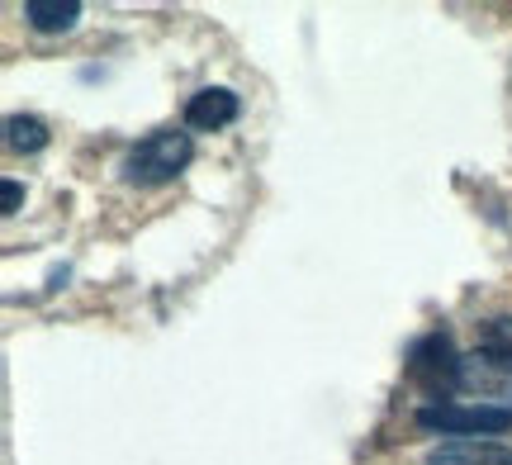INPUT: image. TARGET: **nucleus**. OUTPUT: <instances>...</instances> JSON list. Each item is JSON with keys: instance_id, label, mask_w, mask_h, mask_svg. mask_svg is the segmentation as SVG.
<instances>
[{"instance_id": "nucleus-9", "label": "nucleus", "mask_w": 512, "mask_h": 465, "mask_svg": "<svg viewBox=\"0 0 512 465\" xmlns=\"http://www.w3.org/2000/svg\"><path fill=\"white\" fill-rule=\"evenodd\" d=\"M479 347L512 356V318H489V323H484V333H479Z\"/></svg>"}, {"instance_id": "nucleus-6", "label": "nucleus", "mask_w": 512, "mask_h": 465, "mask_svg": "<svg viewBox=\"0 0 512 465\" xmlns=\"http://www.w3.org/2000/svg\"><path fill=\"white\" fill-rule=\"evenodd\" d=\"M427 465H512V447L479 442V437H456L427 451Z\"/></svg>"}, {"instance_id": "nucleus-10", "label": "nucleus", "mask_w": 512, "mask_h": 465, "mask_svg": "<svg viewBox=\"0 0 512 465\" xmlns=\"http://www.w3.org/2000/svg\"><path fill=\"white\" fill-rule=\"evenodd\" d=\"M19 200H24V186H19V181H5V214H15Z\"/></svg>"}, {"instance_id": "nucleus-1", "label": "nucleus", "mask_w": 512, "mask_h": 465, "mask_svg": "<svg viewBox=\"0 0 512 465\" xmlns=\"http://www.w3.org/2000/svg\"><path fill=\"white\" fill-rule=\"evenodd\" d=\"M190 162H195V138L185 129H157L124 157V181L162 186V181H176Z\"/></svg>"}, {"instance_id": "nucleus-7", "label": "nucleus", "mask_w": 512, "mask_h": 465, "mask_svg": "<svg viewBox=\"0 0 512 465\" xmlns=\"http://www.w3.org/2000/svg\"><path fill=\"white\" fill-rule=\"evenodd\" d=\"M24 19L34 24L38 34H67L76 19H81V5H76V0H67V5H43V0H29V5H24Z\"/></svg>"}, {"instance_id": "nucleus-5", "label": "nucleus", "mask_w": 512, "mask_h": 465, "mask_svg": "<svg viewBox=\"0 0 512 465\" xmlns=\"http://www.w3.org/2000/svg\"><path fill=\"white\" fill-rule=\"evenodd\" d=\"M238 119V95L223 91V86H204V91L190 95L185 105V129H200V133H219Z\"/></svg>"}, {"instance_id": "nucleus-8", "label": "nucleus", "mask_w": 512, "mask_h": 465, "mask_svg": "<svg viewBox=\"0 0 512 465\" xmlns=\"http://www.w3.org/2000/svg\"><path fill=\"white\" fill-rule=\"evenodd\" d=\"M5 133H10V148L15 152H43L48 148V124L34 119V114H10V119H5Z\"/></svg>"}, {"instance_id": "nucleus-3", "label": "nucleus", "mask_w": 512, "mask_h": 465, "mask_svg": "<svg viewBox=\"0 0 512 465\" xmlns=\"http://www.w3.org/2000/svg\"><path fill=\"white\" fill-rule=\"evenodd\" d=\"M408 375H413V385H422L427 399H451L460 390V356L451 347V337L446 333H427L413 342V352H408Z\"/></svg>"}, {"instance_id": "nucleus-4", "label": "nucleus", "mask_w": 512, "mask_h": 465, "mask_svg": "<svg viewBox=\"0 0 512 465\" xmlns=\"http://www.w3.org/2000/svg\"><path fill=\"white\" fill-rule=\"evenodd\" d=\"M460 390L489 394V399H508L512 394V356L479 347L475 356H460Z\"/></svg>"}, {"instance_id": "nucleus-2", "label": "nucleus", "mask_w": 512, "mask_h": 465, "mask_svg": "<svg viewBox=\"0 0 512 465\" xmlns=\"http://www.w3.org/2000/svg\"><path fill=\"white\" fill-rule=\"evenodd\" d=\"M422 432H441V437H494V432L512 428L508 404H427L418 409Z\"/></svg>"}]
</instances>
